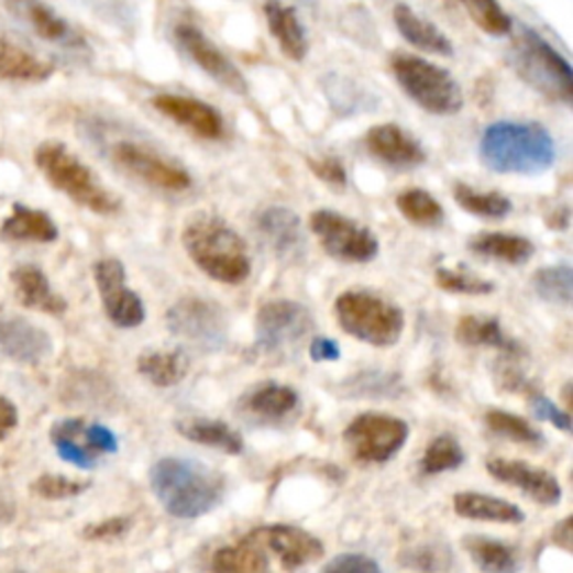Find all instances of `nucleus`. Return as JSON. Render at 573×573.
I'll return each instance as SVG.
<instances>
[{"instance_id":"1","label":"nucleus","mask_w":573,"mask_h":573,"mask_svg":"<svg viewBox=\"0 0 573 573\" xmlns=\"http://www.w3.org/2000/svg\"><path fill=\"white\" fill-rule=\"evenodd\" d=\"M482 162L504 175H540L555 162V142L542 123L497 121L480 142Z\"/></svg>"},{"instance_id":"2","label":"nucleus","mask_w":573,"mask_h":573,"mask_svg":"<svg viewBox=\"0 0 573 573\" xmlns=\"http://www.w3.org/2000/svg\"><path fill=\"white\" fill-rule=\"evenodd\" d=\"M151 486L166 511L181 520H194L209 514L224 493V480L220 473L200 462L181 458H164L153 464Z\"/></svg>"},{"instance_id":"3","label":"nucleus","mask_w":573,"mask_h":573,"mask_svg":"<svg viewBox=\"0 0 573 573\" xmlns=\"http://www.w3.org/2000/svg\"><path fill=\"white\" fill-rule=\"evenodd\" d=\"M184 249L209 278L227 285H240L251 274L244 240L220 218L198 216L181 235Z\"/></svg>"},{"instance_id":"4","label":"nucleus","mask_w":573,"mask_h":573,"mask_svg":"<svg viewBox=\"0 0 573 573\" xmlns=\"http://www.w3.org/2000/svg\"><path fill=\"white\" fill-rule=\"evenodd\" d=\"M34 162L43 177L75 205L97 216H114L121 209L119 198L110 194L92 168H88L66 144L43 142L34 153Z\"/></svg>"},{"instance_id":"5","label":"nucleus","mask_w":573,"mask_h":573,"mask_svg":"<svg viewBox=\"0 0 573 573\" xmlns=\"http://www.w3.org/2000/svg\"><path fill=\"white\" fill-rule=\"evenodd\" d=\"M508 60H511L516 75L525 79L536 92L560 103H571L573 70L569 60L538 32L525 27L514 41Z\"/></svg>"},{"instance_id":"6","label":"nucleus","mask_w":573,"mask_h":573,"mask_svg":"<svg viewBox=\"0 0 573 573\" xmlns=\"http://www.w3.org/2000/svg\"><path fill=\"white\" fill-rule=\"evenodd\" d=\"M390 66L401 90L421 110L439 117L458 114L462 110L464 95L449 70L415 54H395Z\"/></svg>"},{"instance_id":"7","label":"nucleus","mask_w":573,"mask_h":573,"mask_svg":"<svg viewBox=\"0 0 573 573\" xmlns=\"http://www.w3.org/2000/svg\"><path fill=\"white\" fill-rule=\"evenodd\" d=\"M334 313L339 326L354 339L390 348L404 334V311L374 294L367 291H345L334 302Z\"/></svg>"},{"instance_id":"8","label":"nucleus","mask_w":573,"mask_h":573,"mask_svg":"<svg viewBox=\"0 0 573 573\" xmlns=\"http://www.w3.org/2000/svg\"><path fill=\"white\" fill-rule=\"evenodd\" d=\"M49 441L58 458L79 469H95L106 455H114L119 443L112 430L86 419H58L49 428Z\"/></svg>"},{"instance_id":"9","label":"nucleus","mask_w":573,"mask_h":573,"mask_svg":"<svg viewBox=\"0 0 573 573\" xmlns=\"http://www.w3.org/2000/svg\"><path fill=\"white\" fill-rule=\"evenodd\" d=\"M343 437L359 462L384 464L404 449L408 423L390 415L365 412L345 428Z\"/></svg>"},{"instance_id":"10","label":"nucleus","mask_w":573,"mask_h":573,"mask_svg":"<svg viewBox=\"0 0 573 573\" xmlns=\"http://www.w3.org/2000/svg\"><path fill=\"white\" fill-rule=\"evenodd\" d=\"M110 155L119 170L157 190H166V194H184L194 184V179L179 164L159 155L146 144L117 142Z\"/></svg>"},{"instance_id":"11","label":"nucleus","mask_w":573,"mask_h":573,"mask_svg":"<svg viewBox=\"0 0 573 573\" xmlns=\"http://www.w3.org/2000/svg\"><path fill=\"white\" fill-rule=\"evenodd\" d=\"M309 227L332 258L343 263H370L378 253V240L359 222L337 211H313Z\"/></svg>"},{"instance_id":"12","label":"nucleus","mask_w":573,"mask_h":573,"mask_svg":"<svg viewBox=\"0 0 573 573\" xmlns=\"http://www.w3.org/2000/svg\"><path fill=\"white\" fill-rule=\"evenodd\" d=\"M168 330L200 350H218L227 339L224 313L209 300L181 298L168 311Z\"/></svg>"},{"instance_id":"13","label":"nucleus","mask_w":573,"mask_h":573,"mask_svg":"<svg viewBox=\"0 0 573 573\" xmlns=\"http://www.w3.org/2000/svg\"><path fill=\"white\" fill-rule=\"evenodd\" d=\"M177 47L196 63V66L207 73L213 81L235 95L246 92V79L233 66V60L194 23H179L173 32Z\"/></svg>"},{"instance_id":"14","label":"nucleus","mask_w":573,"mask_h":573,"mask_svg":"<svg viewBox=\"0 0 573 573\" xmlns=\"http://www.w3.org/2000/svg\"><path fill=\"white\" fill-rule=\"evenodd\" d=\"M95 280L101 294L103 309L117 328H137L144 323L146 309L142 298L125 287L123 265L114 258H103L95 265Z\"/></svg>"},{"instance_id":"15","label":"nucleus","mask_w":573,"mask_h":573,"mask_svg":"<svg viewBox=\"0 0 573 573\" xmlns=\"http://www.w3.org/2000/svg\"><path fill=\"white\" fill-rule=\"evenodd\" d=\"M313 328L311 313L291 300L267 302L258 311V345L267 352H278L296 345Z\"/></svg>"},{"instance_id":"16","label":"nucleus","mask_w":573,"mask_h":573,"mask_svg":"<svg viewBox=\"0 0 573 573\" xmlns=\"http://www.w3.org/2000/svg\"><path fill=\"white\" fill-rule=\"evenodd\" d=\"M246 538L251 542L274 551L287 571H296L305 564L321 560L326 553L323 542L316 536H311L302 529H296V527H287V525L261 527L253 533H249Z\"/></svg>"},{"instance_id":"17","label":"nucleus","mask_w":573,"mask_h":573,"mask_svg":"<svg viewBox=\"0 0 573 573\" xmlns=\"http://www.w3.org/2000/svg\"><path fill=\"white\" fill-rule=\"evenodd\" d=\"M153 106L157 112H162L164 117H168L170 121H175L177 125H181L184 131H188L190 135H196L200 140H222L224 135V119L222 114L194 97H184V95H157L153 97Z\"/></svg>"},{"instance_id":"18","label":"nucleus","mask_w":573,"mask_h":573,"mask_svg":"<svg viewBox=\"0 0 573 573\" xmlns=\"http://www.w3.org/2000/svg\"><path fill=\"white\" fill-rule=\"evenodd\" d=\"M367 153L393 168H415L426 162V151L397 123H378L365 135Z\"/></svg>"},{"instance_id":"19","label":"nucleus","mask_w":573,"mask_h":573,"mask_svg":"<svg viewBox=\"0 0 573 573\" xmlns=\"http://www.w3.org/2000/svg\"><path fill=\"white\" fill-rule=\"evenodd\" d=\"M488 473L508 486H516L525 491L531 499L544 504V506H555L562 499V488L560 482L542 469H533L525 462H511V460H488L486 464Z\"/></svg>"},{"instance_id":"20","label":"nucleus","mask_w":573,"mask_h":573,"mask_svg":"<svg viewBox=\"0 0 573 573\" xmlns=\"http://www.w3.org/2000/svg\"><path fill=\"white\" fill-rule=\"evenodd\" d=\"M0 350L5 356L36 365L52 352V339L25 318H3L0 321Z\"/></svg>"},{"instance_id":"21","label":"nucleus","mask_w":573,"mask_h":573,"mask_svg":"<svg viewBox=\"0 0 573 573\" xmlns=\"http://www.w3.org/2000/svg\"><path fill=\"white\" fill-rule=\"evenodd\" d=\"M8 10L25 21L43 41L56 45H79L81 38L75 34L70 23L58 16L43 0H8Z\"/></svg>"},{"instance_id":"22","label":"nucleus","mask_w":573,"mask_h":573,"mask_svg":"<svg viewBox=\"0 0 573 573\" xmlns=\"http://www.w3.org/2000/svg\"><path fill=\"white\" fill-rule=\"evenodd\" d=\"M12 285H14V294L16 300L27 307V309H38L52 316H60L63 311L68 309V302L63 300V296H58L47 276L34 267V265H21L12 272Z\"/></svg>"},{"instance_id":"23","label":"nucleus","mask_w":573,"mask_h":573,"mask_svg":"<svg viewBox=\"0 0 573 573\" xmlns=\"http://www.w3.org/2000/svg\"><path fill=\"white\" fill-rule=\"evenodd\" d=\"M258 231L267 246L280 258H298L302 251V229L294 211L283 207L267 209L258 220Z\"/></svg>"},{"instance_id":"24","label":"nucleus","mask_w":573,"mask_h":573,"mask_svg":"<svg viewBox=\"0 0 573 573\" xmlns=\"http://www.w3.org/2000/svg\"><path fill=\"white\" fill-rule=\"evenodd\" d=\"M54 66L23 45L0 38V79L21 84H43L52 77Z\"/></svg>"},{"instance_id":"25","label":"nucleus","mask_w":573,"mask_h":573,"mask_svg":"<svg viewBox=\"0 0 573 573\" xmlns=\"http://www.w3.org/2000/svg\"><path fill=\"white\" fill-rule=\"evenodd\" d=\"M265 19L280 52L291 60H302L307 56L309 45L296 10L291 5H283L280 0H267Z\"/></svg>"},{"instance_id":"26","label":"nucleus","mask_w":573,"mask_h":573,"mask_svg":"<svg viewBox=\"0 0 573 573\" xmlns=\"http://www.w3.org/2000/svg\"><path fill=\"white\" fill-rule=\"evenodd\" d=\"M455 514L460 518L480 520V522H497V525H520L525 522V514L520 508L506 499H497L482 493H458L453 499Z\"/></svg>"},{"instance_id":"27","label":"nucleus","mask_w":573,"mask_h":573,"mask_svg":"<svg viewBox=\"0 0 573 573\" xmlns=\"http://www.w3.org/2000/svg\"><path fill=\"white\" fill-rule=\"evenodd\" d=\"M395 25L399 30V34L415 45L421 52L428 54H439V56H451L453 54V43L449 41L434 23L426 21L423 16H419L417 12H412L408 5H397L393 12Z\"/></svg>"},{"instance_id":"28","label":"nucleus","mask_w":573,"mask_h":573,"mask_svg":"<svg viewBox=\"0 0 573 573\" xmlns=\"http://www.w3.org/2000/svg\"><path fill=\"white\" fill-rule=\"evenodd\" d=\"M0 238L10 242H54L58 229L45 211L14 205L12 213L0 224Z\"/></svg>"},{"instance_id":"29","label":"nucleus","mask_w":573,"mask_h":573,"mask_svg":"<svg viewBox=\"0 0 573 573\" xmlns=\"http://www.w3.org/2000/svg\"><path fill=\"white\" fill-rule=\"evenodd\" d=\"M175 430L188 441L209 445V449H218L229 455H238L244 451V441L240 432H235L231 426L218 419H179L175 423Z\"/></svg>"},{"instance_id":"30","label":"nucleus","mask_w":573,"mask_h":573,"mask_svg":"<svg viewBox=\"0 0 573 573\" xmlns=\"http://www.w3.org/2000/svg\"><path fill=\"white\" fill-rule=\"evenodd\" d=\"M296 406H298L296 390H291L289 386H280V384H263L242 399V408L249 415L261 417L265 421L283 419V417L291 415L296 410Z\"/></svg>"},{"instance_id":"31","label":"nucleus","mask_w":573,"mask_h":573,"mask_svg":"<svg viewBox=\"0 0 573 573\" xmlns=\"http://www.w3.org/2000/svg\"><path fill=\"white\" fill-rule=\"evenodd\" d=\"M471 249L480 256L508 265H522L536 253L531 240L511 233H482L471 240Z\"/></svg>"},{"instance_id":"32","label":"nucleus","mask_w":573,"mask_h":573,"mask_svg":"<svg viewBox=\"0 0 573 573\" xmlns=\"http://www.w3.org/2000/svg\"><path fill=\"white\" fill-rule=\"evenodd\" d=\"M464 547L484 573H518L522 566L516 549L504 542L482 536H469L464 538Z\"/></svg>"},{"instance_id":"33","label":"nucleus","mask_w":573,"mask_h":573,"mask_svg":"<svg viewBox=\"0 0 573 573\" xmlns=\"http://www.w3.org/2000/svg\"><path fill=\"white\" fill-rule=\"evenodd\" d=\"M213 573H272L263 547L249 538L235 547H224L213 555Z\"/></svg>"},{"instance_id":"34","label":"nucleus","mask_w":573,"mask_h":573,"mask_svg":"<svg viewBox=\"0 0 573 573\" xmlns=\"http://www.w3.org/2000/svg\"><path fill=\"white\" fill-rule=\"evenodd\" d=\"M137 370L157 388H173L188 374V356L184 352H148L137 361Z\"/></svg>"},{"instance_id":"35","label":"nucleus","mask_w":573,"mask_h":573,"mask_svg":"<svg viewBox=\"0 0 573 573\" xmlns=\"http://www.w3.org/2000/svg\"><path fill=\"white\" fill-rule=\"evenodd\" d=\"M458 341L462 345L471 348H499L504 352H518V345L508 341L493 318H477V316H464L458 326Z\"/></svg>"},{"instance_id":"36","label":"nucleus","mask_w":573,"mask_h":573,"mask_svg":"<svg viewBox=\"0 0 573 573\" xmlns=\"http://www.w3.org/2000/svg\"><path fill=\"white\" fill-rule=\"evenodd\" d=\"M455 202L464 211H469L477 218H491V220H502L514 209L511 200L504 198L502 194H493V190L491 194H482V190H475L469 184L455 186Z\"/></svg>"},{"instance_id":"37","label":"nucleus","mask_w":573,"mask_h":573,"mask_svg":"<svg viewBox=\"0 0 573 573\" xmlns=\"http://www.w3.org/2000/svg\"><path fill=\"white\" fill-rule=\"evenodd\" d=\"M401 216L417 227H439L443 222L441 205L421 188H408L397 198Z\"/></svg>"},{"instance_id":"38","label":"nucleus","mask_w":573,"mask_h":573,"mask_svg":"<svg viewBox=\"0 0 573 573\" xmlns=\"http://www.w3.org/2000/svg\"><path fill=\"white\" fill-rule=\"evenodd\" d=\"M464 451L453 434H439L423 453L421 471L426 475H439L445 471H455L464 464Z\"/></svg>"},{"instance_id":"39","label":"nucleus","mask_w":573,"mask_h":573,"mask_svg":"<svg viewBox=\"0 0 573 573\" xmlns=\"http://www.w3.org/2000/svg\"><path fill=\"white\" fill-rule=\"evenodd\" d=\"M533 289L540 298L555 305H571L573 300V272L566 265L544 267L533 274Z\"/></svg>"},{"instance_id":"40","label":"nucleus","mask_w":573,"mask_h":573,"mask_svg":"<svg viewBox=\"0 0 573 573\" xmlns=\"http://www.w3.org/2000/svg\"><path fill=\"white\" fill-rule=\"evenodd\" d=\"M473 23L491 36H506L514 32V21L497 0H460Z\"/></svg>"},{"instance_id":"41","label":"nucleus","mask_w":573,"mask_h":573,"mask_svg":"<svg viewBox=\"0 0 573 573\" xmlns=\"http://www.w3.org/2000/svg\"><path fill=\"white\" fill-rule=\"evenodd\" d=\"M486 426L499 434L511 439L516 443H529V445H538L542 443V432L536 430L527 419L511 415V412H502V410H488L486 412Z\"/></svg>"},{"instance_id":"42","label":"nucleus","mask_w":573,"mask_h":573,"mask_svg":"<svg viewBox=\"0 0 573 573\" xmlns=\"http://www.w3.org/2000/svg\"><path fill=\"white\" fill-rule=\"evenodd\" d=\"M401 564L421 573H443L453 564V553L443 544H419L401 553Z\"/></svg>"},{"instance_id":"43","label":"nucleus","mask_w":573,"mask_h":573,"mask_svg":"<svg viewBox=\"0 0 573 573\" xmlns=\"http://www.w3.org/2000/svg\"><path fill=\"white\" fill-rule=\"evenodd\" d=\"M88 488H90V482H79V480H70V477L54 475V473H45L38 480H34V484H32V493L43 499H68V497L81 495Z\"/></svg>"},{"instance_id":"44","label":"nucleus","mask_w":573,"mask_h":573,"mask_svg":"<svg viewBox=\"0 0 573 573\" xmlns=\"http://www.w3.org/2000/svg\"><path fill=\"white\" fill-rule=\"evenodd\" d=\"M437 285L445 291L466 294V296H484L495 289L491 283L462 269H437Z\"/></svg>"},{"instance_id":"45","label":"nucleus","mask_w":573,"mask_h":573,"mask_svg":"<svg viewBox=\"0 0 573 573\" xmlns=\"http://www.w3.org/2000/svg\"><path fill=\"white\" fill-rule=\"evenodd\" d=\"M321 573H381L376 560L359 553H345L323 566Z\"/></svg>"},{"instance_id":"46","label":"nucleus","mask_w":573,"mask_h":573,"mask_svg":"<svg viewBox=\"0 0 573 573\" xmlns=\"http://www.w3.org/2000/svg\"><path fill=\"white\" fill-rule=\"evenodd\" d=\"M129 527H131V520H125V518H110V520H103V522H99V525L86 527L84 538H86V540H92V542H106V540L121 538L125 531H129Z\"/></svg>"},{"instance_id":"47","label":"nucleus","mask_w":573,"mask_h":573,"mask_svg":"<svg viewBox=\"0 0 573 573\" xmlns=\"http://www.w3.org/2000/svg\"><path fill=\"white\" fill-rule=\"evenodd\" d=\"M311 170L316 173V177H321L323 181L343 188L348 184V173L343 168V164L337 157H323V159H309Z\"/></svg>"},{"instance_id":"48","label":"nucleus","mask_w":573,"mask_h":573,"mask_svg":"<svg viewBox=\"0 0 573 573\" xmlns=\"http://www.w3.org/2000/svg\"><path fill=\"white\" fill-rule=\"evenodd\" d=\"M533 412H536V417H540V419L553 423L555 428H560V430H564V432L571 430V417H569L566 412H562V410H558V408H555L549 399H544V397H536V399H533Z\"/></svg>"},{"instance_id":"49","label":"nucleus","mask_w":573,"mask_h":573,"mask_svg":"<svg viewBox=\"0 0 573 573\" xmlns=\"http://www.w3.org/2000/svg\"><path fill=\"white\" fill-rule=\"evenodd\" d=\"M16 426H19L16 406L8 397L0 395V441H5L14 432Z\"/></svg>"},{"instance_id":"50","label":"nucleus","mask_w":573,"mask_h":573,"mask_svg":"<svg viewBox=\"0 0 573 573\" xmlns=\"http://www.w3.org/2000/svg\"><path fill=\"white\" fill-rule=\"evenodd\" d=\"M309 354L313 361L326 363V361H339L341 359V350L334 341L330 339H313L309 345Z\"/></svg>"},{"instance_id":"51","label":"nucleus","mask_w":573,"mask_h":573,"mask_svg":"<svg viewBox=\"0 0 573 573\" xmlns=\"http://www.w3.org/2000/svg\"><path fill=\"white\" fill-rule=\"evenodd\" d=\"M553 540H555L562 549H571V518H564V520L555 527Z\"/></svg>"}]
</instances>
